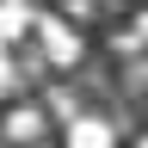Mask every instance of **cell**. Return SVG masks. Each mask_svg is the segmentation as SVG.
I'll return each instance as SVG.
<instances>
[{
    "label": "cell",
    "mask_w": 148,
    "mask_h": 148,
    "mask_svg": "<svg viewBox=\"0 0 148 148\" xmlns=\"http://www.w3.org/2000/svg\"><path fill=\"white\" fill-rule=\"evenodd\" d=\"M37 43H43V62L49 68H80V31L68 25L62 12H37Z\"/></svg>",
    "instance_id": "cell-1"
},
{
    "label": "cell",
    "mask_w": 148,
    "mask_h": 148,
    "mask_svg": "<svg viewBox=\"0 0 148 148\" xmlns=\"http://www.w3.org/2000/svg\"><path fill=\"white\" fill-rule=\"evenodd\" d=\"M43 136H49V111L43 105H12L0 117V142H12V148H43Z\"/></svg>",
    "instance_id": "cell-2"
},
{
    "label": "cell",
    "mask_w": 148,
    "mask_h": 148,
    "mask_svg": "<svg viewBox=\"0 0 148 148\" xmlns=\"http://www.w3.org/2000/svg\"><path fill=\"white\" fill-rule=\"evenodd\" d=\"M62 148H117V130H111V117H92V111H80V117L68 123Z\"/></svg>",
    "instance_id": "cell-3"
},
{
    "label": "cell",
    "mask_w": 148,
    "mask_h": 148,
    "mask_svg": "<svg viewBox=\"0 0 148 148\" xmlns=\"http://www.w3.org/2000/svg\"><path fill=\"white\" fill-rule=\"evenodd\" d=\"M25 31H37V6L31 0H0V43H18Z\"/></svg>",
    "instance_id": "cell-4"
},
{
    "label": "cell",
    "mask_w": 148,
    "mask_h": 148,
    "mask_svg": "<svg viewBox=\"0 0 148 148\" xmlns=\"http://www.w3.org/2000/svg\"><path fill=\"white\" fill-rule=\"evenodd\" d=\"M123 92H148V56L123 62Z\"/></svg>",
    "instance_id": "cell-5"
},
{
    "label": "cell",
    "mask_w": 148,
    "mask_h": 148,
    "mask_svg": "<svg viewBox=\"0 0 148 148\" xmlns=\"http://www.w3.org/2000/svg\"><path fill=\"white\" fill-rule=\"evenodd\" d=\"M92 6H99V0H62V18L74 25V18H92Z\"/></svg>",
    "instance_id": "cell-6"
},
{
    "label": "cell",
    "mask_w": 148,
    "mask_h": 148,
    "mask_svg": "<svg viewBox=\"0 0 148 148\" xmlns=\"http://www.w3.org/2000/svg\"><path fill=\"white\" fill-rule=\"evenodd\" d=\"M130 37L148 49V6H136V12H130Z\"/></svg>",
    "instance_id": "cell-7"
},
{
    "label": "cell",
    "mask_w": 148,
    "mask_h": 148,
    "mask_svg": "<svg viewBox=\"0 0 148 148\" xmlns=\"http://www.w3.org/2000/svg\"><path fill=\"white\" fill-rule=\"evenodd\" d=\"M6 49H12V43H0V80H12V62H6Z\"/></svg>",
    "instance_id": "cell-8"
},
{
    "label": "cell",
    "mask_w": 148,
    "mask_h": 148,
    "mask_svg": "<svg viewBox=\"0 0 148 148\" xmlns=\"http://www.w3.org/2000/svg\"><path fill=\"white\" fill-rule=\"evenodd\" d=\"M111 6H148V0H111Z\"/></svg>",
    "instance_id": "cell-9"
},
{
    "label": "cell",
    "mask_w": 148,
    "mask_h": 148,
    "mask_svg": "<svg viewBox=\"0 0 148 148\" xmlns=\"http://www.w3.org/2000/svg\"><path fill=\"white\" fill-rule=\"evenodd\" d=\"M130 148H148V130H142V136H136V142H130Z\"/></svg>",
    "instance_id": "cell-10"
}]
</instances>
